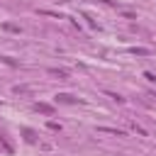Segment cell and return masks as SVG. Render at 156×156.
<instances>
[{
    "label": "cell",
    "instance_id": "cell-1",
    "mask_svg": "<svg viewBox=\"0 0 156 156\" xmlns=\"http://www.w3.org/2000/svg\"><path fill=\"white\" fill-rule=\"evenodd\" d=\"M56 100H58L61 105H76V102H80L78 98H73V95H68V93H58V95H56Z\"/></svg>",
    "mask_w": 156,
    "mask_h": 156
},
{
    "label": "cell",
    "instance_id": "cell-2",
    "mask_svg": "<svg viewBox=\"0 0 156 156\" xmlns=\"http://www.w3.org/2000/svg\"><path fill=\"white\" fill-rule=\"evenodd\" d=\"M34 110L41 115H54V105H49V102H34Z\"/></svg>",
    "mask_w": 156,
    "mask_h": 156
},
{
    "label": "cell",
    "instance_id": "cell-3",
    "mask_svg": "<svg viewBox=\"0 0 156 156\" xmlns=\"http://www.w3.org/2000/svg\"><path fill=\"white\" fill-rule=\"evenodd\" d=\"M49 76H56V78H68V71L66 68H49Z\"/></svg>",
    "mask_w": 156,
    "mask_h": 156
},
{
    "label": "cell",
    "instance_id": "cell-4",
    "mask_svg": "<svg viewBox=\"0 0 156 156\" xmlns=\"http://www.w3.org/2000/svg\"><path fill=\"white\" fill-rule=\"evenodd\" d=\"M100 132L112 134V136H124V132H122V129H112V127H100Z\"/></svg>",
    "mask_w": 156,
    "mask_h": 156
},
{
    "label": "cell",
    "instance_id": "cell-5",
    "mask_svg": "<svg viewBox=\"0 0 156 156\" xmlns=\"http://www.w3.org/2000/svg\"><path fill=\"white\" fill-rule=\"evenodd\" d=\"M2 29H5V32H20V27H17V24H12V22H5V24H2Z\"/></svg>",
    "mask_w": 156,
    "mask_h": 156
},
{
    "label": "cell",
    "instance_id": "cell-6",
    "mask_svg": "<svg viewBox=\"0 0 156 156\" xmlns=\"http://www.w3.org/2000/svg\"><path fill=\"white\" fill-rule=\"evenodd\" d=\"M24 139H27V141H34V139H37L34 129H24Z\"/></svg>",
    "mask_w": 156,
    "mask_h": 156
},
{
    "label": "cell",
    "instance_id": "cell-7",
    "mask_svg": "<svg viewBox=\"0 0 156 156\" xmlns=\"http://www.w3.org/2000/svg\"><path fill=\"white\" fill-rule=\"evenodd\" d=\"M144 78H146L149 83H154V85H156V73H151V71H144Z\"/></svg>",
    "mask_w": 156,
    "mask_h": 156
},
{
    "label": "cell",
    "instance_id": "cell-8",
    "mask_svg": "<svg viewBox=\"0 0 156 156\" xmlns=\"http://www.w3.org/2000/svg\"><path fill=\"white\" fill-rule=\"evenodd\" d=\"M12 90H15V93H29V88H27V85H15Z\"/></svg>",
    "mask_w": 156,
    "mask_h": 156
},
{
    "label": "cell",
    "instance_id": "cell-9",
    "mask_svg": "<svg viewBox=\"0 0 156 156\" xmlns=\"http://www.w3.org/2000/svg\"><path fill=\"white\" fill-rule=\"evenodd\" d=\"M132 54H139V56H146L149 49H132Z\"/></svg>",
    "mask_w": 156,
    "mask_h": 156
},
{
    "label": "cell",
    "instance_id": "cell-10",
    "mask_svg": "<svg viewBox=\"0 0 156 156\" xmlns=\"http://www.w3.org/2000/svg\"><path fill=\"white\" fill-rule=\"evenodd\" d=\"M132 129H134V132H136V134H141V136H146V132H144V129H141V127H139V124H132Z\"/></svg>",
    "mask_w": 156,
    "mask_h": 156
}]
</instances>
